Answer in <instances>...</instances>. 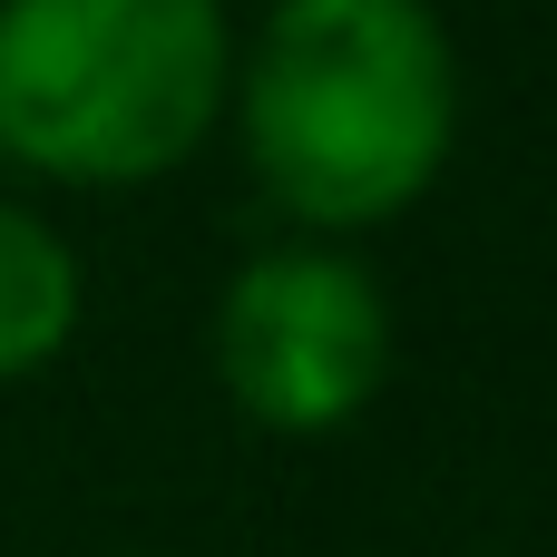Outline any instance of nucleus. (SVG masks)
Listing matches in <instances>:
<instances>
[{
	"label": "nucleus",
	"instance_id": "nucleus-1",
	"mask_svg": "<svg viewBox=\"0 0 557 557\" xmlns=\"http://www.w3.org/2000/svg\"><path fill=\"white\" fill-rule=\"evenodd\" d=\"M460 78L421 0H274L245 59V157L313 225L401 215L450 157Z\"/></svg>",
	"mask_w": 557,
	"mask_h": 557
},
{
	"label": "nucleus",
	"instance_id": "nucleus-2",
	"mask_svg": "<svg viewBox=\"0 0 557 557\" xmlns=\"http://www.w3.org/2000/svg\"><path fill=\"white\" fill-rule=\"evenodd\" d=\"M235 78L215 0H0V147L69 186L196 157Z\"/></svg>",
	"mask_w": 557,
	"mask_h": 557
},
{
	"label": "nucleus",
	"instance_id": "nucleus-3",
	"mask_svg": "<svg viewBox=\"0 0 557 557\" xmlns=\"http://www.w3.org/2000/svg\"><path fill=\"white\" fill-rule=\"evenodd\" d=\"M215 372L264 431H333L392 372V313L362 264L284 245L255 255L215 304Z\"/></svg>",
	"mask_w": 557,
	"mask_h": 557
},
{
	"label": "nucleus",
	"instance_id": "nucleus-4",
	"mask_svg": "<svg viewBox=\"0 0 557 557\" xmlns=\"http://www.w3.org/2000/svg\"><path fill=\"white\" fill-rule=\"evenodd\" d=\"M78 333V255L0 206V382H29L39 362H59V343Z\"/></svg>",
	"mask_w": 557,
	"mask_h": 557
}]
</instances>
